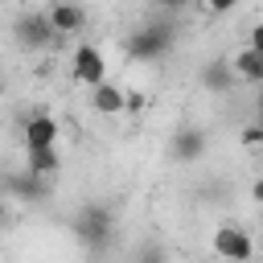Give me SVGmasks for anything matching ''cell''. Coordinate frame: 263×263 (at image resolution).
<instances>
[{"instance_id": "cell-15", "label": "cell", "mask_w": 263, "mask_h": 263, "mask_svg": "<svg viewBox=\"0 0 263 263\" xmlns=\"http://www.w3.org/2000/svg\"><path fill=\"white\" fill-rule=\"evenodd\" d=\"M197 4H201L210 16H226V12H234V8H238V0H197Z\"/></svg>"}, {"instance_id": "cell-5", "label": "cell", "mask_w": 263, "mask_h": 263, "mask_svg": "<svg viewBox=\"0 0 263 263\" xmlns=\"http://www.w3.org/2000/svg\"><path fill=\"white\" fill-rule=\"evenodd\" d=\"M90 107H95L99 115H107V119L127 115V86H119V82L103 78L99 86H90Z\"/></svg>"}, {"instance_id": "cell-4", "label": "cell", "mask_w": 263, "mask_h": 263, "mask_svg": "<svg viewBox=\"0 0 263 263\" xmlns=\"http://www.w3.org/2000/svg\"><path fill=\"white\" fill-rule=\"evenodd\" d=\"M62 136H66V127H62V119L58 115H49V111H37L29 123H25V148H49V144H62Z\"/></svg>"}, {"instance_id": "cell-2", "label": "cell", "mask_w": 263, "mask_h": 263, "mask_svg": "<svg viewBox=\"0 0 263 263\" xmlns=\"http://www.w3.org/2000/svg\"><path fill=\"white\" fill-rule=\"evenodd\" d=\"M70 78L78 82V86H99L103 78H107V53L99 49V45H90V41H78L74 45V53H70Z\"/></svg>"}, {"instance_id": "cell-18", "label": "cell", "mask_w": 263, "mask_h": 263, "mask_svg": "<svg viewBox=\"0 0 263 263\" xmlns=\"http://www.w3.org/2000/svg\"><path fill=\"white\" fill-rule=\"evenodd\" d=\"M156 4H160V8H168V12H177V8H185L189 0H156Z\"/></svg>"}, {"instance_id": "cell-12", "label": "cell", "mask_w": 263, "mask_h": 263, "mask_svg": "<svg viewBox=\"0 0 263 263\" xmlns=\"http://www.w3.org/2000/svg\"><path fill=\"white\" fill-rule=\"evenodd\" d=\"M107 230H111V214L99 210V205H86V210L78 214V222H74V234H78V238H103Z\"/></svg>"}, {"instance_id": "cell-9", "label": "cell", "mask_w": 263, "mask_h": 263, "mask_svg": "<svg viewBox=\"0 0 263 263\" xmlns=\"http://www.w3.org/2000/svg\"><path fill=\"white\" fill-rule=\"evenodd\" d=\"M201 152H205V136H201L197 127H181V132H173V140H168V156H173L177 164H193Z\"/></svg>"}, {"instance_id": "cell-13", "label": "cell", "mask_w": 263, "mask_h": 263, "mask_svg": "<svg viewBox=\"0 0 263 263\" xmlns=\"http://www.w3.org/2000/svg\"><path fill=\"white\" fill-rule=\"evenodd\" d=\"M238 144H242L247 152H263V115L238 127Z\"/></svg>"}, {"instance_id": "cell-1", "label": "cell", "mask_w": 263, "mask_h": 263, "mask_svg": "<svg viewBox=\"0 0 263 263\" xmlns=\"http://www.w3.org/2000/svg\"><path fill=\"white\" fill-rule=\"evenodd\" d=\"M210 255L230 259V263H242V259H255L259 247H255L251 230H242L238 222H222V226L214 230V238H210Z\"/></svg>"}, {"instance_id": "cell-6", "label": "cell", "mask_w": 263, "mask_h": 263, "mask_svg": "<svg viewBox=\"0 0 263 263\" xmlns=\"http://www.w3.org/2000/svg\"><path fill=\"white\" fill-rule=\"evenodd\" d=\"M45 12H49V21H53L58 37H78V33L86 29V12H82L78 0H49Z\"/></svg>"}, {"instance_id": "cell-7", "label": "cell", "mask_w": 263, "mask_h": 263, "mask_svg": "<svg viewBox=\"0 0 263 263\" xmlns=\"http://www.w3.org/2000/svg\"><path fill=\"white\" fill-rule=\"evenodd\" d=\"M16 33H21V45H29V49H45V45L58 41V29H53L49 12H33V16L16 21Z\"/></svg>"}, {"instance_id": "cell-16", "label": "cell", "mask_w": 263, "mask_h": 263, "mask_svg": "<svg viewBox=\"0 0 263 263\" xmlns=\"http://www.w3.org/2000/svg\"><path fill=\"white\" fill-rule=\"evenodd\" d=\"M247 41H251V45H255V49L263 53V21H255V25H251V33H247Z\"/></svg>"}, {"instance_id": "cell-3", "label": "cell", "mask_w": 263, "mask_h": 263, "mask_svg": "<svg viewBox=\"0 0 263 263\" xmlns=\"http://www.w3.org/2000/svg\"><path fill=\"white\" fill-rule=\"evenodd\" d=\"M168 45H173V37H168V29L164 25H144V29H136L132 37H127V58L132 62H160L164 53H168Z\"/></svg>"}, {"instance_id": "cell-17", "label": "cell", "mask_w": 263, "mask_h": 263, "mask_svg": "<svg viewBox=\"0 0 263 263\" xmlns=\"http://www.w3.org/2000/svg\"><path fill=\"white\" fill-rule=\"evenodd\" d=\"M251 201H255V205H259V210H263V177H259V181H255V185H251Z\"/></svg>"}, {"instance_id": "cell-8", "label": "cell", "mask_w": 263, "mask_h": 263, "mask_svg": "<svg viewBox=\"0 0 263 263\" xmlns=\"http://www.w3.org/2000/svg\"><path fill=\"white\" fill-rule=\"evenodd\" d=\"M230 70L238 74V82H247V86H263V53L247 41L242 49H234L230 53Z\"/></svg>"}, {"instance_id": "cell-19", "label": "cell", "mask_w": 263, "mask_h": 263, "mask_svg": "<svg viewBox=\"0 0 263 263\" xmlns=\"http://www.w3.org/2000/svg\"><path fill=\"white\" fill-rule=\"evenodd\" d=\"M259 115H263V86H259Z\"/></svg>"}, {"instance_id": "cell-14", "label": "cell", "mask_w": 263, "mask_h": 263, "mask_svg": "<svg viewBox=\"0 0 263 263\" xmlns=\"http://www.w3.org/2000/svg\"><path fill=\"white\" fill-rule=\"evenodd\" d=\"M148 90H140V86H127V115H140V111H148Z\"/></svg>"}, {"instance_id": "cell-10", "label": "cell", "mask_w": 263, "mask_h": 263, "mask_svg": "<svg viewBox=\"0 0 263 263\" xmlns=\"http://www.w3.org/2000/svg\"><path fill=\"white\" fill-rule=\"evenodd\" d=\"M62 164H66V156H62L58 144H49V148H25V168L33 177H58Z\"/></svg>"}, {"instance_id": "cell-11", "label": "cell", "mask_w": 263, "mask_h": 263, "mask_svg": "<svg viewBox=\"0 0 263 263\" xmlns=\"http://www.w3.org/2000/svg\"><path fill=\"white\" fill-rule=\"evenodd\" d=\"M234 82H238V74L230 70V58H218V62L201 66V90L205 95H230Z\"/></svg>"}]
</instances>
